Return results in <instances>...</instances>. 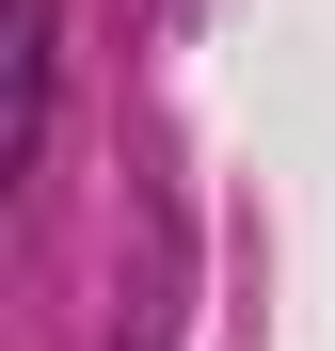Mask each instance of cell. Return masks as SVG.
Returning <instances> with one entry per match:
<instances>
[{
  "label": "cell",
  "instance_id": "obj_1",
  "mask_svg": "<svg viewBox=\"0 0 335 351\" xmlns=\"http://www.w3.org/2000/svg\"><path fill=\"white\" fill-rule=\"evenodd\" d=\"M48 80H64V0H0V176L48 144Z\"/></svg>",
  "mask_w": 335,
  "mask_h": 351
}]
</instances>
